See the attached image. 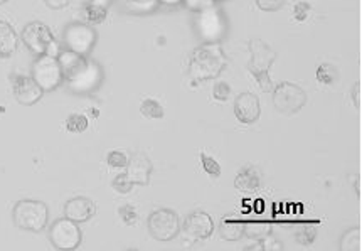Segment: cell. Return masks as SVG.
Returning <instances> with one entry per match:
<instances>
[{"label": "cell", "instance_id": "obj_22", "mask_svg": "<svg viewBox=\"0 0 362 251\" xmlns=\"http://www.w3.org/2000/svg\"><path fill=\"white\" fill-rule=\"evenodd\" d=\"M83 11H85L86 24H101V22L107 19L108 16L107 7L96 6V4H91V2H88Z\"/></svg>", "mask_w": 362, "mask_h": 251}, {"label": "cell", "instance_id": "obj_4", "mask_svg": "<svg viewBox=\"0 0 362 251\" xmlns=\"http://www.w3.org/2000/svg\"><path fill=\"white\" fill-rule=\"evenodd\" d=\"M194 29H196V34L204 42H221V39L226 36L228 25L219 8L213 6L204 8V11L196 12Z\"/></svg>", "mask_w": 362, "mask_h": 251}, {"label": "cell", "instance_id": "obj_1", "mask_svg": "<svg viewBox=\"0 0 362 251\" xmlns=\"http://www.w3.org/2000/svg\"><path fill=\"white\" fill-rule=\"evenodd\" d=\"M228 66L221 42H204L196 47L189 59V76L194 81H207L218 78Z\"/></svg>", "mask_w": 362, "mask_h": 251}, {"label": "cell", "instance_id": "obj_10", "mask_svg": "<svg viewBox=\"0 0 362 251\" xmlns=\"http://www.w3.org/2000/svg\"><path fill=\"white\" fill-rule=\"evenodd\" d=\"M64 44L69 51L86 56L96 44V33L90 24L85 22H73L64 29Z\"/></svg>", "mask_w": 362, "mask_h": 251}, {"label": "cell", "instance_id": "obj_37", "mask_svg": "<svg viewBox=\"0 0 362 251\" xmlns=\"http://www.w3.org/2000/svg\"><path fill=\"white\" fill-rule=\"evenodd\" d=\"M69 2H71V0H44V4L49 8H52V11H61V8L68 7Z\"/></svg>", "mask_w": 362, "mask_h": 251}, {"label": "cell", "instance_id": "obj_39", "mask_svg": "<svg viewBox=\"0 0 362 251\" xmlns=\"http://www.w3.org/2000/svg\"><path fill=\"white\" fill-rule=\"evenodd\" d=\"M91 4H96V6H101V7H110V4L113 2V0H90Z\"/></svg>", "mask_w": 362, "mask_h": 251}, {"label": "cell", "instance_id": "obj_29", "mask_svg": "<svg viewBox=\"0 0 362 251\" xmlns=\"http://www.w3.org/2000/svg\"><path fill=\"white\" fill-rule=\"evenodd\" d=\"M134 186H135V184L132 182L130 179H128L127 174L117 175V177H115L113 182H112V187L115 189V191L120 192V194H128V192L132 191V189H134Z\"/></svg>", "mask_w": 362, "mask_h": 251}, {"label": "cell", "instance_id": "obj_18", "mask_svg": "<svg viewBox=\"0 0 362 251\" xmlns=\"http://www.w3.org/2000/svg\"><path fill=\"white\" fill-rule=\"evenodd\" d=\"M259 184H262V174H259V170L253 165L241 169L235 179V187L238 191L246 194L255 192L256 189L259 187Z\"/></svg>", "mask_w": 362, "mask_h": 251}, {"label": "cell", "instance_id": "obj_16", "mask_svg": "<svg viewBox=\"0 0 362 251\" xmlns=\"http://www.w3.org/2000/svg\"><path fill=\"white\" fill-rule=\"evenodd\" d=\"M96 214V204L88 197H73L64 204V216L74 223H86Z\"/></svg>", "mask_w": 362, "mask_h": 251}, {"label": "cell", "instance_id": "obj_14", "mask_svg": "<svg viewBox=\"0 0 362 251\" xmlns=\"http://www.w3.org/2000/svg\"><path fill=\"white\" fill-rule=\"evenodd\" d=\"M235 115L241 123H255L262 115V107H259L258 96L251 91L238 95L235 100Z\"/></svg>", "mask_w": 362, "mask_h": 251}, {"label": "cell", "instance_id": "obj_30", "mask_svg": "<svg viewBox=\"0 0 362 251\" xmlns=\"http://www.w3.org/2000/svg\"><path fill=\"white\" fill-rule=\"evenodd\" d=\"M107 162L110 167H113V169H125L128 164V157L120 151H113L107 156Z\"/></svg>", "mask_w": 362, "mask_h": 251}, {"label": "cell", "instance_id": "obj_21", "mask_svg": "<svg viewBox=\"0 0 362 251\" xmlns=\"http://www.w3.org/2000/svg\"><path fill=\"white\" fill-rule=\"evenodd\" d=\"M272 233V226L268 223H246L243 228V236H248L250 240H262Z\"/></svg>", "mask_w": 362, "mask_h": 251}, {"label": "cell", "instance_id": "obj_25", "mask_svg": "<svg viewBox=\"0 0 362 251\" xmlns=\"http://www.w3.org/2000/svg\"><path fill=\"white\" fill-rule=\"evenodd\" d=\"M90 125L86 115H81V113H74V115H69L68 120H66V130L71 132V134H83Z\"/></svg>", "mask_w": 362, "mask_h": 251}, {"label": "cell", "instance_id": "obj_12", "mask_svg": "<svg viewBox=\"0 0 362 251\" xmlns=\"http://www.w3.org/2000/svg\"><path fill=\"white\" fill-rule=\"evenodd\" d=\"M101 79H103V71H101L100 66L95 61L88 59L85 68L66 83H68L69 90L74 91V93H91V91H95L101 85Z\"/></svg>", "mask_w": 362, "mask_h": 251}, {"label": "cell", "instance_id": "obj_11", "mask_svg": "<svg viewBox=\"0 0 362 251\" xmlns=\"http://www.w3.org/2000/svg\"><path fill=\"white\" fill-rule=\"evenodd\" d=\"M214 231V221L209 214L204 211H196V213L189 214L185 218L184 224L180 223V233L185 243L192 245L196 241L207 240Z\"/></svg>", "mask_w": 362, "mask_h": 251}, {"label": "cell", "instance_id": "obj_35", "mask_svg": "<svg viewBox=\"0 0 362 251\" xmlns=\"http://www.w3.org/2000/svg\"><path fill=\"white\" fill-rule=\"evenodd\" d=\"M229 95H231V86H229L228 83L219 81L218 85L214 86V91H213L214 100H218V101H226V100L229 98Z\"/></svg>", "mask_w": 362, "mask_h": 251}, {"label": "cell", "instance_id": "obj_24", "mask_svg": "<svg viewBox=\"0 0 362 251\" xmlns=\"http://www.w3.org/2000/svg\"><path fill=\"white\" fill-rule=\"evenodd\" d=\"M341 250L346 251H361V230L359 228H352L346 235L342 236Z\"/></svg>", "mask_w": 362, "mask_h": 251}, {"label": "cell", "instance_id": "obj_23", "mask_svg": "<svg viewBox=\"0 0 362 251\" xmlns=\"http://www.w3.org/2000/svg\"><path fill=\"white\" fill-rule=\"evenodd\" d=\"M140 113H142L145 118H150V120H160V118H163L162 105L158 103L157 100L152 98L142 101V105H140Z\"/></svg>", "mask_w": 362, "mask_h": 251}, {"label": "cell", "instance_id": "obj_20", "mask_svg": "<svg viewBox=\"0 0 362 251\" xmlns=\"http://www.w3.org/2000/svg\"><path fill=\"white\" fill-rule=\"evenodd\" d=\"M243 228H245V223L223 219L219 224V233L226 241H236L243 236Z\"/></svg>", "mask_w": 362, "mask_h": 251}, {"label": "cell", "instance_id": "obj_17", "mask_svg": "<svg viewBox=\"0 0 362 251\" xmlns=\"http://www.w3.org/2000/svg\"><path fill=\"white\" fill-rule=\"evenodd\" d=\"M57 63L61 66L64 81H69V79L76 76V74L85 68L88 59L83 54H78V52L66 49V51H59V54H57Z\"/></svg>", "mask_w": 362, "mask_h": 251}, {"label": "cell", "instance_id": "obj_8", "mask_svg": "<svg viewBox=\"0 0 362 251\" xmlns=\"http://www.w3.org/2000/svg\"><path fill=\"white\" fill-rule=\"evenodd\" d=\"M148 233L158 241L175 240L180 233V219L172 209H156L148 216Z\"/></svg>", "mask_w": 362, "mask_h": 251}, {"label": "cell", "instance_id": "obj_19", "mask_svg": "<svg viewBox=\"0 0 362 251\" xmlns=\"http://www.w3.org/2000/svg\"><path fill=\"white\" fill-rule=\"evenodd\" d=\"M19 46V36L16 29L6 21H0V56L8 58L17 51Z\"/></svg>", "mask_w": 362, "mask_h": 251}, {"label": "cell", "instance_id": "obj_31", "mask_svg": "<svg viewBox=\"0 0 362 251\" xmlns=\"http://www.w3.org/2000/svg\"><path fill=\"white\" fill-rule=\"evenodd\" d=\"M118 214H120L122 221L128 224V226H134L136 223V219H139V214H136V211L134 206H122L120 209H118Z\"/></svg>", "mask_w": 362, "mask_h": 251}, {"label": "cell", "instance_id": "obj_13", "mask_svg": "<svg viewBox=\"0 0 362 251\" xmlns=\"http://www.w3.org/2000/svg\"><path fill=\"white\" fill-rule=\"evenodd\" d=\"M12 90H14L16 100L24 107L36 105L42 98L44 91L41 86L34 81L33 76H12Z\"/></svg>", "mask_w": 362, "mask_h": 251}, {"label": "cell", "instance_id": "obj_38", "mask_svg": "<svg viewBox=\"0 0 362 251\" xmlns=\"http://www.w3.org/2000/svg\"><path fill=\"white\" fill-rule=\"evenodd\" d=\"M352 100H354V107L359 110L361 108V83H356L354 88H352Z\"/></svg>", "mask_w": 362, "mask_h": 251}, {"label": "cell", "instance_id": "obj_27", "mask_svg": "<svg viewBox=\"0 0 362 251\" xmlns=\"http://www.w3.org/2000/svg\"><path fill=\"white\" fill-rule=\"evenodd\" d=\"M317 79H319L320 83H324V85H332L335 81V78H337V73H335V69L332 68L330 64H320L319 68H317Z\"/></svg>", "mask_w": 362, "mask_h": 251}, {"label": "cell", "instance_id": "obj_5", "mask_svg": "<svg viewBox=\"0 0 362 251\" xmlns=\"http://www.w3.org/2000/svg\"><path fill=\"white\" fill-rule=\"evenodd\" d=\"M21 39L34 54H49L56 56V58L59 54V46L54 41L51 29L42 22H30V24L25 25L21 34Z\"/></svg>", "mask_w": 362, "mask_h": 251}, {"label": "cell", "instance_id": "obj_34", "mask_svg": "<svg viewBox=\"0 0 362 251\" xmlns=\"http://www.w3.org/2000/svg\"><path fill=\"white\" fill-rule=\"evenodd\" d=\"M256 6L264 12H275L285 6V0H256Z\"/></svg>", "mask_w": 362, "mask_h": 251}, {"label": "cell", "instance_id": "obj_9", "mask_svg": "<svg viewBox=\"0 0 362 251\" xmlns=\"http://www.w3.org/2000/svg\"><path fill=\"white\" fill-rule=\"evenodd\" d=\"M49 240L56 250L71 251L81 245L83 235L78 223H74L68 218H63L52 223L49 230Z\"/></svg>", "mask_w": 362, "mask_h": 251}, {"label": "cell", "instance_id": "obj_6", "mask_svg": "<svg viewBox=\"0 0 362 251\" xmlns=\"http://www.w3.org/2000/svg\"><path fill=\"white\" fill-rule=\"evenodd\" d=\"M305 103L307 93L295 83L284 81L273 88V105L284 115H295L305 107Z\"/></svg>", "mask_w": 362, "mask_h": 251}, {"label": "cell", "instance_id": "obj_36", "mask_svg": "<svg viewBox=\"0 0 362 251\" xmlns=\"http://www.w3.org/2000/svg\"><path fill=\"white\" fill-rule=\"evenodd\" d=\"M308 11H310V6L308 4H297V7H295V12H293V17L297 21H305L307 16H308Z\"/></svg>", "mask_w": 362, "mask_h": 251}, {"label": "cell", "instance_id": "obj_26", "mask_svg": "<svg viewBox=\"0 0 362 251\" xmlns=\"http://www.w3.org/2000/svg\"><path fill=\"white\" fill-rule=\"evenodd\" d=\"M201 162H202V169H204V173L209 175V177H219L221 165L214 157L207 156L206 152H201Z\"/></svg>", "mask_w": 362, "mask_h": 251}, {"label": "cell", "instance_id": "obj_7", "mask_svg": "<svg viewBox=\"0 0 362 251\" xmlns=\"http://www.w3.org/2000/svg\"><path fill=\"white\" fill-rule=\"evenodd\" d=\"M33 79L41 86L44 93L56 90L64 81L63 71H61V66L57 63L56 56H37V59L33 64Z\"/></svg>", "mask_w": 362, "mask_h": 251}, {"label": "cell", "instance_id": "obj_15", "mask_svg": "<svg viewBox=\"0 0 362 251\" xmlns=\"http://www.w3.org/2000/svg\"><path fill=\"white\" fill-rule=\"evenodd\" d=\"M125 169L128 179H130L135 186H148L153 165L145 153H134L132 158H128V164Z\"/></svg>", "mask_w": 362, "mask_h": 251}, {"label": "cell", "instance_id": "obj_3", "mask_svg": "<svg viewBox=\"0 0 362 251\" xmlns=\"http://www.w3.org/2000/svg\"><path fill=\"white\" fill-rule=\"evenodd\" d=\"M47 206L41 201L34 199H22L14 206L12 211V218H14V224L19 230L39 233L44 230L47 224Z\"/></svg>", "mask_w": 362, "mask_h": 251}, {"label": "cell", "instance_id": "obj_33", "mask_svg": "<svg viewBox=\"0 0 362 251\" xmlns=\"http://www.w3.org/2000/svg\"><path fill=\"white\" fill-rule=\"evenodd\" d=\"M184 6L192 12L204 11V8H209L216 6V0H182Z\"/></svg>", "mask_w": 362, "mask_h": 251}, {"label": "cell", "instance_id": "obj_40", "mask_svg": "<svg viewBox=\"0 0 362 251\" xmlns=\"http://www.w3.org/2000/svg\"><path fill=\"white\" fill-rule=\"evenodd\" d=\"M157 2L163 4V6H179V4H182V0H157Z\"/></svg>", "mask_w": 362, "mask_h": 251}, {"label": "cell", "instance_id": "obj_2", "mask_svg": "<svg viewBox=\"0 0 362 251\" xmlns=\"http://www.w3.org/2000/svg\"><path fill=\"white\" fill-rule=\"evenodd\" d=\"M248 46L251 52V59L248 63L250 73L255 76L258 86L263 91H267V93H270V91H273V88H275L270 78V69L276 59V52L258 37L251 39Z\"/></svg>", "mask_w": 362, "mask_h": 251}, {"label": "cell", "instance_id": "obj_41", "mask_svg": "<svg viewBox=\"0 0 362 251\" xmlns=\"http://www.w3.org/2000/svg\"><path fill=\"white\" fill-rule=\"evenodd\" d=\"M7 2V0H0V6H2V4H6Z\"/></svg>", "mask_w": 362, "mask_h": 251}, {"label": "cell", "instance_id": "obj_32", "mask_svg": "<svg viewBox=\"0 0 362 251\" xmlns=\"http://www.w3.org/2000/svg\"><path fill=\"white\" fill-rule=\"evenodd\" d=\"M125 2L127 6L134 8V11H144V12L153 11L157 6V0H125Z\"/></svg>", "mask_w": 362, "mask_h": 251}, {"label": "cell", "instance_id": "obj_28", "mask_svg": "<svg viewBox=\"0 0 362 251\" xmlns=\"http://www.w3.org/2000/svg\"><path fill=\"white\" fill-rule=\"evenodd\" d=\"M297 241L300 245H312L317 238V228L315 226H302L297 231Z\"/></svg>", "mask_w": 362, "mask_h": 251}]
</instances>
